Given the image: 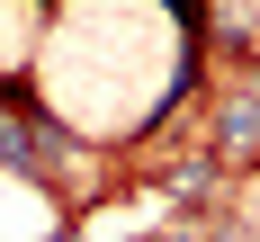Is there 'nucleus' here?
<instances>
[{
	"mask_svg": "<svg viewBox=\"0 0 260 242\" xmlns=\"http://www.w3.org/2000/svg\"><path fill=\"white\" fill-rule=\"evenodd\" d=\"M45 153H54L45 134L27 126L18 108H0V161H9V170H45Z\"/></svg>",
	"mask_w": 260,
	"mask_h": 242,
	"instance_id": "obj_1",
	"label": "nucleus"
},
{
	"mask_svg": "<svg viewBox=\"0 0 260 242\" xmlns=\"http://www.w3.org/2000/svg\"><path fill=\"white\" fill-rule=\"evenodd\" d=\"M207 242H260V233H242V224H215V233Z\"/></svg>",
	"mask_w": 260,
	"mask_h": 242,
	"instance_id": "obj_2",
	"label": "nucleus"
}]
</instances>
